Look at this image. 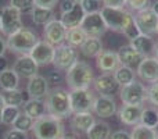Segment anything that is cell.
<instances>
[{
    "instance_id": "39",
    "label": "cell",
    "mask_w": 158,
    "mask_h": 139,
    "mask_svg": "<svg viewBox=\"0 0 158 139\" xmlns=\"http://www.w3.org/2000/svg\"><path fill=\"white\" fill-rule=\"evenodd\" d=\"M81 6H82V8H83L85 14L100 11V6H98V2H94V0H82V2H81Z\"/></svg>"
},
{
    "instance_id": "5",
    "label": "cell",
    "mask_w": 158,
    "mask_h": 139,
    "mask_svg": "<svg viewBox=\"0 0 158 139\" xmlns=\"http://www.w3.org/2000/svg\"><path fill=\"white\" fill-rule=\"evenodd\" d=\"M101 15L104 18L107 28L112 29L114 32L125 33V31L133 24V14L123 8H111V7H101Z\"/></svg>"
},
{
    "instance_id": "21",
    "label": "cell",
    "mask_w": 158,
    "mask_h": 139,
    "mask_svg": "<svg viewBox=\"0 0 158 139\" xmlns=\"http://www.w3.org/2000/svg\"><path fill=\"white\" fill-rule=\"evenodd\" d=\"M117 53H118V57H119L121 66H126V67H131V68L137 67L140 61L144 59L131 43L122 45V46L118 49Z\"/></svg>"
},
{
    "instance_id": "15",
    "label": "cell",
    "mask_w": 158,
    "mask_h": 139,
    "mask_svg": "<svg viewBox=\"0 0 158 139\" xmlns=\"http://www.w3.org/2000/svg\"><path fill=\"white\" fill-rule=\"evenodd\" d=\"M93 114L101 118H110L117 113V102H115L114 96H107V95H98L94 99V104H93Z\"/></svg>"
},
{
    "instance_id": "31",
    "label": "cell",
    "mask_w": 158,
    "mask_h": 139,
    "mask_svg": "<svg viewBox=\"0 0 158 139\" xmlns=\"http://www.w3.org/2000/svg\"><path fill=\"white\" fill-rule=\"evenodd\" d=\"M87 39V35L81 27L78 28H72V29H67V36H65V42L69 46L74 47H81V45Z\"/></svg>"
},
{
    "instance_id": "35",
    "label": "cell",
    "mask_w": 158,
    "mask_h": 139,
    "mask_svg": "<svg viewBox=\"0 0 158 139\" xmlns=\"http://www.w3.org/2000/svg\"><path fill=\"white\" fill-rule=\"evenodd\" d=\"M21 113L22 111L19 107L6 106L2 113V124H4V125H13L14 121L17 120V117H18Z\"/></svg>"
},
{
    "instance_id": "30",
    "label": "cell",
    "mask_w": 158,
    "mask_h": 139,
    "mask_svg": "<svg viewBox=\"0 0 158 139\" xmlns=\"http://www.w3.org/2000/svg\"><path fill=\"white\" fill-rule=\"evenodd\" d=\"M114 76L117 79V82L119 84V86H123V85H128L131 82L136 81V71L131 67L126 66H119L114 72Z\"/></svg>"
},
{
    "instance_id": "4",
    "label": "cell",
    "mask_w": 158,
    "mask_h": 139,
    "mask_svg": "<svg viewBox=\"0 0 158 139\" xmlns=\"http://www.w3.org/2000/svg\"><path fill=\"white\" fill-rule=\"evenodd\" d=\"M32 132L36 139H61L64 135V124L60 118L44 114L35 120Z\"/></svg>"
},
{
    "instance_id": "9",
    "label": "cell",
    "mask_w": 158,
    "mask_h": 139,
    "mask_svg": "<svg viewBox=\"0 0 158 139\" xmlns=\"http://www.w3.org/2000/svg\"><path fill=\"white\" fill-rule=\"evenodd\" d=\"M133 22H135V25L139 28L140 33H144V35L157 33L158 15L154 13L150 6L140 11H137L133 15Z\"/></svg>"
},
{
    "instance_id": "29",
    "label": "cell",
    "mask_w": 158,
    "mask_h": 139,
    "mask_svg": "<svg viewBox=\"0 0 158 139\" xmlns=\"http://www.w3.org/2000/svg\"><path fill=\"white\" fill-rule=\"evenodd\" d=\"M31 17H32V21L36 25H46L54 20V11L52 8H43L35 6L31 11Z\"/></svg>"
},
{
    "instance_id": "26",
    "label": "cell",
    "mask_w": 158,
    "mask_h": 139,
    "mask_svg": "<svg viewBox=\"0 0 158 139\" xmlns=\"http://www.w3.org/2000/svg\"><path fill=\"white\" fill-rule=\"evenodd\" d=\"M81 53L85 57H97L101 52H103V42L100 38H92L87 36V39L81 45Z\"/></svg>"
},
{
    "instance_id": "57",
    "label": "cell",
    "mask_w": 158,
    "mask_h": 139,
    "mask_svg": "<svg viewBox=\"0 0 158 139\" xmlns=\"http://www.w3.org/2000/svg\"><path fill=\"white\" fill-rule=\"evenodd\" d=\"M157 35H158V28H157Z\"/></svg>"
},
{
    "instance_id": "37",
    "label": "cell",
    "mask_w": 158,
    "mask_h": 139,
    "mask_svg": "<svg viewBox=\"0 0 158 139\" xmlns=\"http://www.w3.org/2000/svg\"><path fill=\"white\" fill-rule=\"evenodd\" d=\"M10 6L15 7L21 13H31L35 7V0H10Z\"/></svg>"
},
{
    "instance_id": "22",
    "label": "cell",
    "mask_w": 158,
    "mask_h": 139,
    "mask_svg": "<svg viewBox=\"0 0 158 139\" xmlns=\"http://www.w3.org/2000/svg\"><path fill=\"white\" fill-rule=\"evenodd\" d=\"M94 123H96V117L92 111L77 113V114L71 115V128L77 134H86Z\"/></svg>"
},
{
    "instance_id": "3",
    "label": "cell",
    "mask_w": 158,
    "mask_h": 139,
    "mask_svg": "<svg viewBox=\"0 0 158 139\" xmlns=\"http://www.w3.org/2000/svg\"><path fill=\"white\" fill-rule=\"evenodd\" d=\"M65 81L69 89H82V88H90L94 81L93 68L89 63L82 60H77L65 74Z\"/></svg>"
},
{
    "instance_id": "32",
    "label": "cell",
    "mask_w": 158,
    "mask_h": 139,
    "mask_svg": "<svg viewBox=\"0 0 158 139\" xmlns=\"http://www.w3.org/2000/svg\"><path fill=\"white\" fill-rule=\"evenodd\" d=\"M131 137L132 139H157L154 128L146 127L143 124H137V125L133 127V129L131 132Z\"/></svg>"
},
{
    "instance_id": "50",
    "label": "cell",
    "mask_w": 158,
    "mask_h": 139,
    "mask_svg": "<svg viewBox=\"0 0 158 139\" xmlns=\"http://www.w3.org/2000/svg\"><path fill=\"white\" fill-rule=\"evenodd\" d=\"M6 68H8V67H7V61H6L4 57H0V72H2V71H4Z\"/></svg>"
},
{
    "instance_id": "38",
    "label": "cell",
    "mask_w": 158,
    "mask_h": 139,
    "mask_svg": "<svg viewBox=\"0 0 158 139\" xmlns=\"http://www.w3.org/2000/svg\"><path fill=\"white\" fill-rule=\"evenodd\" d=\"M147 102L158 107V81L147 86Z\"/></svg>"
},
{
    "instance_id": "34",
    "label": "cell",
    "mask_w": 158,
    "mask_h": 139,
    "mask_svg": "<svg viewBox=\"0 0 158 139\" xmlns=\"http://www.w3.org/2000/svg\"><path fill=\"white\" fill-rule=\"evenodd\" d=\"M140 124H143L146 127H150V128H154L158 124L157 109H154V107H144L142 113V118H140Z\"/></svg>"
},
{
    "instance_id": "36",
    "label": "cell",
    "mask_w": 158,
    "mask_h": 139,
    "mask_svg": "<svg viewBox=\"0 0 158 139\" xmlns=\"http://www.w3.org/2000/svg\"><path fill=\"white\" fill-rule=\"evenodd\" d=\"M33 123H35V120H32V118H31L29 115H27L25 113H21V114L17 117V120L14 121L13 128L18 129V131H22V132H28V131H32Z\"/></svg>"
},
{
    "instance_id": "1",
    "label": "cell",
    "mask_w": 158,
    "mask_h": 139,
    "mask_svg": "<svg viewBox=\"0 0 158 139\" xmlns=\"http://www.w3.org/2000/svg\"><path fill=\"white\" fill-rule=\"evenodd\" d=\"M44 104H46L47 114L56 118L64 120L72 115L71 104H69V92L64 88H54L49 90Z\"/></svg>"
},
{
    "instance_id": "51",
    "label": "cell",
    "mask_w": 158,
    "mask_h": 139,
    "mask_svg": "<svg viewBox=\"0 0 158 139\" xmlns=\"http://www.w3.org/2000/svg\"><path fill=\"white\" fill-rule=\"evenodd\" d=\"M150 7H151V8H153V11H154V13H156V14H157V15H158V0H156V2H154V3H153V4H151V6H150Z\"/></svg>"
},
{
    "instance_id": "41",
    "label": "cell",
    "mask_w": 158,
    "mask_h": 139,
    "mask_svg": "<svg viewBox=\"0 0 158 139\" xmlns=\"http://www.w3.org/2000/svg\"><path fill=\"white\" fill-rule=\"evenodd\" d=\"M4 139H28V135H27V132L11 128L4 134Z\"/></svg>"
},
{
    "instance_id": "19",
    "label": "cell",
    "mask_w": 158,
    "mask_h": 139,
    "mask_svg": "<svg viewBox=\"0 0 158 139\" xmlns=\"http://www.w3.org/2000/svg\"><path fill=\"white\" fill-rule=\"evenodd\" d=\"M49 82H47L46 76L43 75H35L28 81L27 85V92L29 99H46L47 93H49Z\"/></svg>"
},
{
    "instance_id": "16",
    "label": "cell",
    "mask_w": 158,
    "mask_h": 139,
    "mask_svg": "<svg viewBox=\"0 0 158 139\" xmlns=\"http://www.w3.org/2000/svg\"><path fill=\"white\" fill-rule=\"evenodd\" d=\"M38 68H39V66L32 60V57L29 54L18 56L13 64V70L15 71L19 78L31 79L32 76L38 75Z\"/></svg>"
},
{
    "instance_id": "27",
    "label": "cell",
    "mask_w": 158,
    "mask_h": 139,
    "mask_svg": "<svg viewBox=\"0 0 158 139\" xmlns=\"http://www.w3.org/2000/svg\"><path fill=\"white\" fill-rule=\"evenodd\" d=\"M18 82L19 76L17 75V72L13 68H6L0 72V88L3 92L18 89Z\"/></svg>"
},
{
    "instance_id": "54",
    "label": "cell",
    "mask_w": 158,
    "mask_h": 139,
    "mask_svg": "<svg viewBox=\"0 0 158 139\" xmlns=\"http://www.w3.org/2000/svg\"><path fill=\"white\" fill-rule=\"evenodd\" d=\"M154 131H156V135H157V138H158V124L154 127Z\"/></svg>"
},
{
    "instance_id": "23",
    "label": "cell",
    "mask_w": 158,
    "mask_h": 139,
    "mask_svg": "<svg viewBox=\"0 0 158 139\" xmlns=\"http://www.w3.org/2000/svg\"><path fill=\"white\" fill-rule=\"evenodd\" d=\"M83 18H85V11H83V8H82L81 3H75L71 10L61 14L60 21L63 22L67 29H72V28L81 27Z\"/></svg>"
},
{
    "instance_id": "2",
    "label": "cell",
    "mask_w": 158,
    "mask_h": 139,
    "mask_svg": "<svg viewBox=\"0 0 158 139\" xmlns=\"http://www.w3.org/2000/svg\"><path fill=\"white\" fill-rule=\"evenodd\" d=\"M40 41L38 33L32 31L31 28L22 27L19 31L11 33L7 36L6 42H7V49L11 50L13 53L22 56V54H29L31 50L35 47V45Z\"/></svg>"
},
{
    "instance_id": "7",
    "label": "cell",
    "mask_w": 158,
    "mask_h": 139,
    "mask_svg": "<svg viewBox=\"0 0 158 139\" xmlns=\"http://www.w3.org/2000/svg\"><path fill=\"white\" fill-rule=\"evenodd\" d=\"M94 99L96 96L90 88L71 89L69 90V104H71L72 114L92 111L93 104H94Z\"/></svg>"
},
{
    "instance_id": "53",
    "label": "cell",
    "mask_w": 158,
    "mask_h": 139,
    "mask_svg": "<svg viewBox=\"0 0 158 139\" xmlns=\"http://www.w3.org/2000/svg\"><path fill=\"white\" fill-rule=\"evenodd\" d=\"M154 56L158 59V42H156V49H154Z\"/></svg>"
},
{
    "instance_id": "17",
    "label": "cell",
    "mask_w": 158,
    "mask_h": 139,
    "mask_svg": "<svg viewBox=\"0 0 158 139\" xmlns=\"http://www.w3.org/2000/svg\"><path fill=\"white\" fill-rule=\"evenodd\" d=\"M93 88L98 95L112 96L115 92L119 90V84L117 82L114 74H101L93 81Z\"/></svg>"
},
{
    "instance_id": "11",
    "label": "cell",
    "mask_w": 158,
    "mask_h": 139,
    "mask_svg": "<svg viewBox=\"0 0 158 139\" xmlns=\"http://www.w3.org/2000/svg\"><path fill=\"white\" fill-rule=\"evenodd\" d=\"M81 28L86 32L87 36H92V38H101L108 29L100 11L85 14Z\"/></svg>"
},
{
    "instance_id": "45",
    "label": "cell",
    "mask_w": 158,
    "mask_h": 139,
    "mask_svg": "<svg viewBox=\"0 0 158 139\" xmlns=\"http://www.w3.org/2000/svg\"><path fill=\"white\" fill-rule=\"evenodd\" d=\"M46 79H47L49 84H60L61 79H63V75H61V72L58 70L57 71H52V72L46 76Z\"/></svg>"
},
{
    "instance_id": "46",
    "label": "cell",
    "mask_w": 158,
    "mask_h": 139,
    "mask_svg": "<svg viewBox=\"0 0 158 139\" xmlns=\"http://www.w3.org/2000/svg\"><path fill=\"white\" fill-rule=\"evenodd\" d=\"M110 139H132V137H131V132L125 131V129H119V131L112 132Z\"/></svg>"
},
{
    "instance_id": "8",
    "label": "cell",
    "mask_w": 158,
    "mask_h": 139,
    "mask_svg": "<svg viewBox=\"0 0 158 139\" xmlns=\"http://www.w3.org/2000/svg\"><path fill=\"white\" fill-rule=\"evenodd\" d=\"M0 24H2L0 32L6 36H10L11 33L19 31L24 27L21 20V11L10 4L4 6L3 8H0Z\"/></svg>"
},
{
    "instance_id": "44",
    "label": "cell",
    "mask_w": 158,
    "mask_h": 139,
    "mask_svg": "<svg viewBox=\"0 0 158 139\" xmlns=\"http://www.w3.org/2000/svg\"><path fill=\"white\" fill-rule=\"evenodd\" d=\"M123 35H125L126 38L129 39V41H132V39H135L136 36L140 35V31H139V28H137L136 25H135V22H133V24H132L131 27H129L128 29L125 31V33H123Z\"/></svg>"
},
{
    "instance_id": "43",
    "label": "cell",
    "mask_w": 158,
    "mask_h": 139,
    "mask_svg": "<svg viewBox=\"0 0 158 139\" xmlns=\"http://www.w3.org/2000/svg\"><path fill=\"white\" fill-rule=\"evenodd\" d=\"M60 0H35V6L38 7H43V8H54L58 4Z\"/></svg>"
},
{
    "instance_id": "18",
    "label": "cell",
    "mask_w": 158,
    "mask_h": 139,
    "mask_svg": "<svg viewBox=\"0 0 158 139\" xmlns=\"http://www.w3.org/2000/svg\"><path fill=\"white\" fill-rule=\"evenodd\" d=\"M96 64H97V68L103 74H114L115 70L121 66V61L117 52L103 50L96 57Z\"/></svg>"
},
{
    "instance_id": "52",
    "label": "cell",
    "mask_w": 158,
    "mask_h": 139,
    "mask_svg": "<svg viewBox=\"0 0 158 139\" xmlns=\"http://www.w3.org/2000/svg\"><path fill=\"white\" fill-rule=\"evenodd\" d=\"M61 139H78V138L75 137L74 134H64V135H63V138H61Z\"/></svg>"
},
{
    "instance_id": "42",
    "label": "cell",
    "mask_w": 158,
    "mask_h": 139,
    "mask_svg": "<svg viewBox=\"0 0 158 139\" xmlns=\"http://www.w3.org/2000/svg\"><path fill=\"white\" fill-rule=\"evenodd\" d=\"M103 7L111 8H123L126 6V0H101Z\"/></svg>"
},
{
    "instance_id": "28",
    "label": "cell",
    "mask_w": 158,
    "mask_h": 139,
    "mask_svg": "<svg viewBox=\"0 0 158 139\" xmlns=\"http://www.w3.org/2000/svg\"><path fill=\"white\" fill-rule=\"evenodd\" d=\"M87 139H110L111 138V128L104 121H96L93 127L86 132Z\"/></svg>"
},
{
    "instance_id": "13",
    "label": "cell",
    "mask_w": 158,
    "mask_h": 139,
    "mask_svg": "<svg viewBox=\"0 0 158 139\" xmlns=\"http://www.w3.org/2000/svg\"><path fill=\"white\" fill-rule=\"evenodd\" d=\"M29 56L32 57V60L38 64L39 67H44L49 66V64H53V59H54V46L50 45L49 42L39 41L38 43L35 45L32 50H31Z\"/></svg>"
},
{
    "instance_id": "6",
    "label": "cell",
    "mask_w": 158,
    "mask_h": 139,
    "mask_svg": "<svg viewBox=\"0 0 158 139\" xmlns=\"http://www.w3.org/2000/svg\"><path fill=\"white\" fill-rule=\"evenodd\" d=\"M119 99L122 104L143 106L147 102V86L140 81H133L119 88Z\"/></svg>"
},
{
    "instance_id": "49",
    "label": "cell",
    "mask_w": 158,
    "mask_h": 139,
    "mask_svg": "<svg viewBox=\"0 0 158 139\" xmlns=\"http://www.w3.org/2000/svg\"><path fill=\"white\" fill-rule=\"evenodd\" d=\"M6 107V103H4V99H3V95L0 93V124H2V113H3V109Z\"/></svg>"
},
{
    "instance_id": "56",
    "label": "cell",
    "mask_w": 158,
    "mask_h": 139,
    "mask_svg": "<svg viewBox=\"0 0 158 139\" xmlns=\"http://www.w3.org/2000/svg\"><path fill=\"white\" fill-rule=\"evenodd\" d=\"M94 2H98V3H100V2H101V0H94Z\"/></svg>"
},
{
    "instance_id": "60",
    "label": "cell",
    "mask_w": 158,
    "mask_h": 139,
    "mask_svg": "<svg viewBox=\"0 0 158 139\" xmlns=\"http://www.w3.org/2000/svg\"><path fill=\"white\" fill-rule=\"evenodd\" d=\"M157 139H158V138H157Z\"/></svg>"
},
{
    "instance_id": "58",
    "label": "cell",
    "mask_w": 158,
    "mask_h": 139,
    "mask_svg": "<svg viewBox=\"0 0 158 139\" xmlns=\"http://www.w3.org/2000/svg\"><path fill=\"white\" fill-rule=\"evenodd\" d=\"M0 29H2V24H0Z\"/></svg>"
},
{
    "instance_id": "47",
    "label": "cell",
    "mask_w": 158,
    "mask_h": 139,
    "mask_svg": "<svg viewBox=\"0 0 158 139\" xmlns=\"http://www.w3.org/2000/svg\"><path fill=\"white\" fill-rule=\"evenodd\" d=\"M74 4H75L74 0H63V2H61V6H60L61 14H63V13H67L68 10H71V8L74 7Z\"/></svg>"
},
{
    "instance_id": "14",
    "label": "cell",
    "mask_w": 158,
    "mask_h": 139,
    "mask_svg": "<svg viewBox=\"0 0 158 139\" xmlns=\"http://www.w3.org/2000/svg\"><path fill=\"white\" fill-rule=\"evenodd\" d=\"M136 75L143 82L154 84L158 81V59L156 56L144 57L136 68Z\"/></svg>"
},
{
    "instance_id": "55",
    "label": "cell",
    "mask_w": 158,
    "mask_h": 139,
    "mask_svg": "<svg viewBox=\"0 0 158 139\" xmlns=\"http://www.w3.org/2000/svg\"><path fill=\"white\" fill-rule=\"evenodd\" d=\"M74 2H75V3H81L82 0H74Z\"/></svg>"
},
{
    "instance_id": "12",
    "label": "cell",
    "mask_w": 158,
    "mask_h": 139,
    "mask_svg": "<svg viewBox=\"0 0 158 139\" xmlns=\"http://www.w3.org/2000/svg\"><path fill=\"white\" fill-rule=\"evenodd\" d=\"M43 36L44 41L49 42L53 46H60L65 42V36H67V28L64 27V24L60 20H53L49 24L44 25L43 29Z\"/></svg>"
},
{
    "instance_id": "24",
    "label": "cell",
    "mask_w": 158,
    "mask_h": 139,
    "mask_svg": "<svg viewBox=\"0 0 158 139\" xmlns=\"http://www.w3.org/2000/svg\"><path fill=\"white\" fill-rule=\"evenodd\" d=\"M131 45L143 56V57H150V56H154L156 41L151 38V35L140 33L139 36H136L135 39H132Z\"/></svg>"
},
{
    "instance_id": "10",
    "label": "cell",
    "mask_w": 158,
    "mask_h": 139,
    "mask_svg": "<svg viewBox=\"0 0 158 139\" xmlns=\"http://www.w3.org/2000/svg\"><path fill=\"white\" fill-rule=\"evenodd\" d=\"M78 60V50L77 47L69 46L68 43H63L54 47V59L53 66L57 70L67 71L75 61Z\"/></svg>"
},
{
    "instance_id": "20",
    "label": "cell",
    "mask_w": 158,
    "mask_h": 139,
    "mask_svg": "<svg viewBox=\"0 0 158 139\" xmlns=\"http://www.w3.org/2000/svg\"><path fill=\"white\" fill-rule=\"evenodd\" d=\"M143 106H135V104H122L121 109L118 110V117L119 121L125 125L135 127L140 124V118H142Z\"/></svg>"
},
{
    "instance_id": "48",
    "label": "cell",
    "mask_w": 158,
    "mask_h": 139,
    "mask_svg": "<svg viewBox=\"0 0 158 139\" xmlns=\"http://www.w3.org/2000/svg\"><path fill=\"white\" fill-rule=\"evenodd\" d=\"M6 50H7V42H6L4 38L0 36V57H4Z\"/></svg>"
},
{
    "instance_id": "25",
    "label": "cell",
    "mask_w": 158,
    "mask_h": 139,
    "mask_svg": "<svg viewBox=\"0 0 158 139\" xmlns=\"http://www.w3.org/2000/svg\"><path fill=\"white\" fill-rule=\"evenodd\" d=\"M27 115H29L32 120H38V118L43 117L47 114L46 111V104L42 99H29L24 103V111Z\"/></svg>"
},
{
    "instance_id": "59",
    "label": "cell",
    "mask_w": 158,
    "mask_h": 139,
    "mask_svg": "<svg viewBox=\"0 0 158 139\" xmlns=\"http://www.w3.org/2000/svg\"><path fill=\"white\" fill-rule=\"evenodd\" d=\"M157 113H158V107H157Z\"/></svg>"
},
{
    "instance_id": "33",
    "label": "cell",
    "mask_w": 158,
    "mask_h": 139,
    "mask_svg": "<svg viewBox=\"0 0 158 139\" xmlns=\"http://www.w3.org/2000/svg\"><path fill=\"white\" fill-rule=\"evenodd\" d=\"M3 99H4L6 106H14V107H19L25 103L24 102V96L22 92L19 89H14V90H7L3 92Z\"/></svg>"
},
{
    "instance_id": "40",
    "label": "cell",
    "mask_w": 158,
    "mask_h": 139,
    "mask_svg": "<svg viewBox=\"0 0 158 139\" xmlns=\"http://www.w3.org/2000/svg\"><path fill=\"white\" fill-rule=\"evenodd\" d=\"M148 3H150V0H126V6L131 10L136 11V13L143 10V8L148 7Z\"/></svg>"
}]
</instances>
